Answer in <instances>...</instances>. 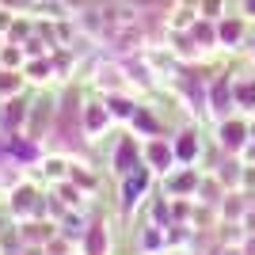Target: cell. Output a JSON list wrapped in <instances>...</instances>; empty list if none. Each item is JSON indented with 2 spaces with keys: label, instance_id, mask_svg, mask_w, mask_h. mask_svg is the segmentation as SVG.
<instances>
[{
  "label": "cell",
  "instance_id": "cell-4",
  "mask_svg": "<svg viewBox=\"0 0 255 255\" xmlns=\"http://www.w3.org/2000/svg\"><path fill=\"white\" fill-rule=\"evenodd\" d=\"M145 191H149V171H145V168L122 175V213L133 210V206L141 202V194H145Z\"/></svg>",
  "mask_w": 255,
  "mask_h": 255
},
{
  "label": "cell",
  "instance_id": "cell-11",
  "mask_svg": "<svg viewBox=\"0 0 255 255\" xmlns=\"http://www.w3.org/2000/svg\"><path fill=\"white\" fill-rule=\"evenodd\" d=\"M233 99H236V107H244V111H255V76L252 80H233Z\"/></svg>",
  "mask_w": 255,
  "mask_h": 255
},
{
  "label": "cell",
  "instance_id": "cell-10",
  "mask_svg": "<svg viewBox=\"0 0 255 255\" xmlns=\"http://www.w3.org/2000/svg\"><path fill=\"white\" fill-rule=\"evenodd\" d=\"M164 187H168L171 194L194 191V187H198V171H194V168H187V171H183V175H171V171H168V175H164Z\"/></svg>",
  "mask_w": 255,
  "mask_h": 255
},
{
  "label": "cell",
  "instance_id": "cell-16",
  "mask_svg": "<svg viewBox=\"0 0 255 255\" xmlns=\"http://www.w3.org/2000/svg\"><path fill=\"white\" fill-rule=\"evenodd\" d=\"M244 11L252 15V11H255V0H244Z\"/></svg>",
  "mask_w": 255,
  "mask_h": 255
},
{
  "label": "cell",
  "instance_id": "cell-1",
  "mask_svg": "<svg viewBox=\"0 0 255 255\" xmlns=\"http://www.w3.org/2000/svg\"><path fill=\"white\" fill-rule=\"evenodd\" d=\"M145 168V149L137 145V133H129V137H118L115 145V171L118 175H129V171Z\"/></svg>",
  "mask_w": 255,
  "mask_h": 255
},
{
  "label": "cell",
  "instance_id": "cell-14",
  "mask_svg": "<svg viewBox=\"0 0 255 255\" xmlns=\"http://www.w3.org/2000/svg\"><path fill=\"white\" fill-rule=\"evenodd\" d=\"M57 194H61L65 206H76V202H80V191H76V187H69V183H57Z\"/></svg>",
  "mask_w": 255,
  "mask_h": 255
},
{
  "label": "cell",
  "instance_id": "cell-9",
  "mask_svg": "<svg viewBox=\"0 0 255 255\" xmlns=\"http://www.w3.org/2000/svg\"><path fill=\"white\" fill-rule=\"evenodd\" d=\"M240 38H244V23H240V19H221V23H217V42H221V46L236 50Z\"/></svg>",
  "mask_w": 255,
  "mask_h": 255
},
{
  "label": "cell",
  "instance_id": "cell-7",
  "mask_svg": "<svg viewBox=\"0 0 255 255\" xmlns=\"http://www.w3.org/2000/svg\"><path fill=\"white\" fill-rule=\"evenodd\" d=\"M27 118H31V107L23 103V99H4V107H0V122H4V126L23 129Z\"/></svg>",
  "mask_w": 255,
  "mask_h": 255
},
{
  "label": "cell",
  "instance_id": "cell-12",
  "mask_svg": "<svg viewBox=\"0 0 255 255\" xmlns=\"http://www.w3.org/2000/svg\"><path fill=\"white\" fill-rule=\"evenodd\" d=\"M23 69L19 73H0V99H8V96H19V88H23Z\"/></svg>",
  "mask_w": 255,
  "mask_h": 255
},
{
  "label": "cell",
  "instance_id": "cell-6",
  "mask_svg": "<svg viewBox=\"0 0 255 255\" xmlns=\"http://www.w3.org/2000/svg\"><path fill=\"white\" fill-rule=\"evenodd\" d=\"M111 126V111H107V99L103 103H84V133L88 137H96V133H103V129Z\"/></svg>",
  "mask_w": 255,
  "mask_h": 255
},
{
  "label": "cell",
  "instance_id": "cell-15",
  "mask_svg": "<svg viewBox=\"0 0 255 255\" xmlns=\"http://www.w3.org/2000/svg\"><path fill=\"white\" fill-rule=\"evenodd\" d=\"M4 65H23V53L19 50H4Z\"/></svg>",
  "mask_w": 255,
  "mask_h": 255
},
{
  "label": "cell",
  "instance_id": "cell-17",
  "mask_svg": "<svg viewBox=\"0 0 255 255\" xmlns=\"http://www.w3.org/2000/svg\"><path fill=\"white\" fill-rule=\"evenodd\" d=\"M0 229H4V217H0Z\"/></svg>",
  "mask_w": 255,
  "mask_h": 255
},
{
  "label": "cell",
  "instance_id": "cell-5",
  "mask_svg": "<svg viewBox=\"0 0 255 255\" xmlns=\"http://www.w3.org/2000/svg\"><path fill=\"white\" fill-rule=\"evenodd\" d=\"M171 145H175V160H179V164H194L198 152H202V141H198V129L194 126L179 129V137L171 141Z\"/></svg>",
  "mask_w": 255,
  "mask_h": 255
},
{
  "label": "cell",
  "instance_id": "cell-8",
  "mask_svg": "<svg viewBox=\"0 0 255 255\" xmlns=\"http://www.w3.org/2000/svg\"><path fill=\"white\" fill-rule=\"evenodd\" d=\"M84 255H107V225L92 221L84 233Z\"/></svg>",
  "mask_w": 255,
  "mask_h": 255
},
{
  "label": "cell",
  "instance_id": "cell-13",
  "mask_svg": "<svg viewBox=\"0 0 255 255\" xmlns=\"http://www.w3.org/2000/svg\"><path fill=\"white\" fill-rule=\"evenodd\" d=\"M84 233H88V229H84V217H80V213H69V217L61 221V236H65V240H69V236L84 240Z\"/></svg>",
  "mask_w": 255,
  "mask_h": 255
},
{
  "label": "cell",
  "instance_id": "cell-2",
  "mask_svg": "<svg viewBox=\"0 0 255 255\" xmlns=\"http://www.w3.org/2000/svg\"><path fill=\"white\" fill-rule=\"evenodd\" d=\"M171 164H179V160H175V145H171V141H160V137H149V141H145V168L160 171V175H168V171H175Z\"/></svg>",
  "mask_w": 255,
  "mask_h": 255
},
{
  "label": "cell",
  "instance_id": "cell-3",
  "mask_svg": "<svg viewBox=\"0 0 255 255\" xmlns=\"http://www.w3.org/2000/svg\"><path fill=\"white\" fill-rule=\"evenodd\" d=\"M217 141H221L225 152H240L252 141V126L240 122V118H221V126H217Z\"/></svg>",
  "mask_w": 255,
  "mask_h": 255
}]
</instances>
